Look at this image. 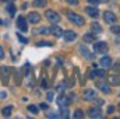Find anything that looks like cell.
Wrapping results in <instances>:
<instances>
[{
	"label": "cell",
	"instance_id": "1",
	"mask_svg": "<svg viewBox=\"0 0 120 119\" xmlns=\"http://www.w3.org/2000/svg\"><path fill=\"white\" fill-rule=\"evenodd\" d=\"M67 18H68L73 24H75V25H78V27H82V25L85 24V20H84L80 14H77V13H67Z\"/></svg>",
	"mask_w": 120,
	"mask_h": 119
},
{
	"label": "cell",
	"instance_id": "2",
	"mask_svg": "<svg viewBox=\"0 0 120 119\" xmlns=\"http://www.w3.org/2000/svg\"><path fill=\"white\" fill-rule=\"evenodd\" d=\"M45 17L48 18V21H50V23H53V24H56V23L60 21V14H57V13L53 11V10H48V11L45 13Z\"/></svg>",
	"mask_w": 120,
	"mask_h": 119
},
{
	"label": "cell",
	"instance_id": "3",
	"mask_svg": "<svg viewBox=\"0 0 120 119\" xmlns=\"http://www.w3.org/2000/svg\"><path fill=\"white\" fill-rule=\"evenodd\" d=\"M0 76H1L3 84H7L8 83V79H10V69L7 66H1L0 67Z\"/></svg>",
	"mask_w": 120,
	"mask_h": 119
},
{
	"label": "cell",
	"instance_id": "4",
	"mask_svg": "<svg viewBox=\"0 0 120 119\" xmlns=\"http://www.w3.org/2000/svg\"><path fill=\"white\" fill-rule=\"evenodd\" d=\"M108 51L106 42H95L94 44V52L95 53H105Z\"/></svg>",
	"mask_w": 120,
	"mask_h": 119
},
{
	"label": "cell",
	"instance_id": "5",
	"mask_svg": "<svg viewBox=\"0 0 120 119\" xmlns=\"http://www.w3.org/2000/svg\"><path fill=\"white\" fill-rule=\"evenodd\" d=\"M80 53H81L87 60H92L94 59V56H95V55H92V52H91L85 45H81V46H80Z\"/></svg>",
	"mask_w": 120,
	"mask_h": 119
},
{
	"label": "cell",
	"instance_id": "6",
	"mask_svg": "<svg viewBox=\"0 0 120 119\" xmlns=\"http://www.w3.org/2000/svg\"><path fill=\"white\" fill-rule=\"evenodd\" d=\"M103 20H105V23H108V24H115L117 20H116V14H113L112 11H105L103 13Z\"/></svg>",
	"mask_w": 120,
	"mask_h": 119
},
{
	"label": "cell",
	"instance_id": "7",
	"mask_svg": "<svg viewBox=\"0 0 120 119\" xmlns=\"http://www.w3.org/2000/svg\"><path fill=\"white\" fill-rule=\"evenodd\" d=\"M17 25H18L20 31H22V32H27V31H28V24H27V21H25V18H24L22 16H18V18H17Z\"/></svg>",
	"mask_w": 120,
	"mask_h": 119
},
{
	"label": "cell",
	"instance_id": "8",
	"mask_svg": "<svg viewBox=\"0 0 120 119\" xmlns=\"http://www.w3.org/2000/svg\"><path fill=\"white\" fill-rule=\"evenodd\" d=\"M96 87L101 90L102 92H105V94H110V91H112V90H110V86H109L106 81H98V83H96Z\"/></svg>",
	"mask_w": 120,
	"mask_h": 119
},
{
	"label": "cell",
	"instance_id": "9",
	"mask_svg": "<svg viewBox=\"0 0 120 119\" xmlns=\"http://www.w3.org/2000/svg\"><path fill=\"white\" fill-rule=\"evenodd\" d=\"M82 95H84L85 101H94V99H96V91L95 90H85Z\"/></svg>",
	"mask_w": 120,
	"mask_h": 119
},
{
	"label": "cell",
	"instance_id": "10",
	"mask_svg": "<svg viewBox=\"0 0 120 119\" xmlns=\"http://www.w3.org/2000/svg\"><path fill=\"white\" fill-rule=\"evenodd\" d=\"M99 64H101L103 69H109V67H112V59H110L109 56H102L101 60H99Z\"/></svg>",
	"mask_w": 120,
	"mask_h": 119
},
{
	"label": "cell",
	"instance_id": "11",
	"mask_svg": "<svg viewBox=\"0 0 120 119\" xmlns=\"http://www.w3.org/2000/svg\"><path fill=\"white\" fill-rule=\"evenodd\" d=\"M68 104H70V99H68L67 97L60 95L59 98H57V105H59V108H67Z\"/></svg>",
	"mask_w": 120,
	"mask_h": 119
},
{
	"label": "cell",
	"instance_id": "12",
	"mask_svg": "<svg viewBox=\"0 0 120 119\" xmlns=\"http://www.w3.org/2000/svg\"><path fill=\"white\" fill-rule=\"evenodd\" d=\"M63 36H64V39H66L67 42H70V41H74V39L77 38V34L71 30H67V31L63 32Z\"/></svg>",
	"mask_w": 120,
	"mask_h": 119
},
{
	"label": "cell",
	"instance_id": "13",
	"mask_svg": "<svg viewBox=\"0 0 120 119\" xmlns=\"http://www.w3.org/2000/svg\"><path fill=\"white\" fill-rule=\"evenodd\" d=\"M91 79H96V77H105V69H95L90 73Z\"/></svg>",
	"mask_w": 120,
	"mask_h": 119
},
{
	"label": "cell",
	"instance_id": "14",
	"mask_svg": "<svg viewBox=\"0 0 120 119\" xmlns=\"http://www.w3.org/2000/svg\"><path fill=\"white\" fill-rule=\"evenodd\" d=\"M39 20H41V16L38 13H30L27 17V21H30L31 24H36V23H39Z\"/></svg>",
	"mask_w": 120,
	"mask_h": 119
},
{
	"label": "cell",
	"instance_id": "15",
	"mask_svg": "<svg viewBox=\"0 0 120 119\" xmlns=\"http://www.w3.org/2000/svg\"><path fill=\"white\" fill-rule=\"evenodd\" d=\"M88 116L90 118H101L102 116V112H101L99 108H91L90 111H88Z\"/></svg>",
	"mask_w": 120,
	"mask_h": 119
},
{
	"label": "cell",
	"instance_id": "16",
	"mask_svg": "<svg viewBox=\"0 0 120 119\" xmlns=\"http://www.w3.org/2000/svg\"><path fill=\"white\" fill-rule=\"evenodd\" d=\"M50 32H52L56 38H60V36L63 35V30H61L60 27H57V25H52V27H50Z\"/></svg>",
	"mask_w": 120,
	"mask_h": 119
},
{
	"label": "cell",
	"instance_id": "17",
	"mask_svg": "<svg viewBox=\"0 0 120 119\" xmlns=\"http://www.w3.org/2000/svg\"><path fill=\"white\" fill-rule=\"evenodd\" d=\"M85 11H87V14L91 16V17H98V14H99V13H98V10H96L95 7H87V8H85Z\"/></svg>",
	"mask_w": 120,
	"mask_h": 119
},
{
	"label": "cell",
	"instance_id": "18",
	"mask_svg": "<svg viewBox=\"0 0 120 119\" xmlns=\"http://www.w3.org/2000/svg\"><path fill=\"white\" fill-rule=\"evenodd\" d=\"M91 30H92V32H96V34H101L102 32V27L96 23V21H94L92 24H91Z\"/></svg>",
	"mask_w": 120,
	"mask_h": 119
},
{
	"label": "cell",
	"instance_id": "19",
	"mask_svg": "<svg viewBox=\"0 0 120 119\" xmlns=\"http://www.w3.org/2000/svg\"><path fill=\"white\" fill-rule=\"evenodd\" d=\"M11 111H13V107H11V105H8V107H6V108H3V109H1V115L7 118V116H10V115H11Z\"/></svg>",
	"mask_w": 120,
	"mask_h": 119
},
{
	"label": "cell",
	"instance_id": "20",
	"mask_svg": "<svg viewBox=\"0 0 120 119\" xmlns=\"http://www.w3.org/2000/svg\"><path fill=\"white\" fill-rule=\"evenodd\" d=\"M36 34H41V35H48V34H50V28H48V27H41L39 30H35Z\"/></svg>",
	"mask_w": 120,
	"mask_h": 119
},
{
	"label": "cell",
	"instance_id": "21",
	"mask_svg": "<svg viewBox=\"0 0 120 119\" xmlns=\"http://www.w3.org/2000/svg\"><path fill=\"white\" fill-rule=\"evenodd\" d=\"M82 39H84L85 42H88V44H90V42H92V44H94V41H95V36H94V32H92V34H85V35L82 36Z\"/></svg>",
	"mask_w": 120,
	"mask_h": 119
},
{
	"label": "cell",
	"instance_id": "22",
	"mask_svg": "<svg viewBox=\"0 0 120 119\" xmlns=\"http://www.w3.org/2000/svg\"><path fill=\"white\" fill-rule=\"evenodd\" d=\"M48 0H34V7H45Z\"/></svg>",
	"mask_w": 120,
	"mask_h": 119
},
{
	"label": "cell",
	"instance_id": "23",
	"mask_svg": "<svg viewBox=\"0 0 120 119\" xmlns=\"http://www.w3.org/2000/svg\"><path fill=\"white\" fill-rule=\"evenodd\" d=\"M109 83H112V84H120V77L119 76H110L109 77Z\"/></svg>",
	"mask_w": 120,
	"mask_h": 119
},
{
	"label": "cell",
	"instance_id": "24",
	"mask_svg": "<svg viewBox=\"0 0 120 119\" xmlns=\"http://www.w3.org/2000/svg\"><path fill=\"white\" fill-rule=\"evenodd\" d=\"M59 115H60V118H68V111H67V108H60Z\"/></svg>",
	"mask_w": 120,
	"mask_h": 119
},
{
	"label": "cell",
	"instance_id": "25",
	"mask_svg": "<svg viewBox=\"0 0 120 119\" xmlns=\"http://www.w3.org/2000/svg\"><path fill=\"white\" fill-rule=\"evenodd\" d=\"M7 10H8L10 16H14V14H15V6H14L13 3H10V4L7 6Z\"/></svg>",
	"mask_w": 120,
	"mask_h": 119
},
{
	"label": "cell",
	"instance_id": "26",
	"mask_svg": "<svg viewBox=\"0 0 120 119\" xmlns=\"http://www.w3.org/2000/svg\"><path fill=\"white\" fill-rule=\"evenodd\" d=\"M75 119H80V118H84V112L81 111V109H77V111H74V115H73Z\"/></svg>",
	"mask_w": 120,
	"mask_h": 119
},
{
	"label": "cell",
	"instance_id": "27",
	"mask_svg": "<svg viewBox=\"0 0 120 119\" xmlns=\"http://www.w3.org/2000/svg\"><path fill=\"white\" fill-rule=\"evenodd\" d=\"M28 111H31L32 114H38V107H35V105H30V107H28Z\"/></svg>",
	"mask_w": 120,
	"mask_h": 119
},
{
	"label": "cell",
	"instance_id": "28",
	"mask_svg": "<svg viewBox=\"0 0 120 119\" xmlns=\"http://www.w3.org/2000/svg\"><path fill=\"white\" fill-rule=\"evenodd\" d=\"M46 116L48 118H60L59 114H53V112H46Z\"/></svg>",
	"mask_w": 120,
	"mask_h": 119
},
{
	"label": "cell",
	"instance_id": "29",
	"mask_svg": "<svg viewBox=\"0 0 120 119\" xmlns=\"http://www.w3.org/2000/svg\"><path fill=\"white\" fill-rule=\"evenodd\" d=\"M110 31H112V32H113L115 35H116V34H119V32H120V25H116V27H112V28H110Z\"/></svg>",
	"mask_w": 120,
	"mask_h": 119
},
{
	"label": "cell",
	"instance_id": "30",
	"mask_svg": "<svg viewBox=\"0 0 120 119\" xmlns=\"http://www.w3.org/2000/svg\"><path fill=\"white\" fill-rule=\"evenodd\" d=\"M17 36H18V39H20V41H21L22 44H27V42H28V41H27V38H24L22 35H20V34H17Z\"/></svg>",
	"mask_w": 120,
	"mask_h": 119
},
{
	"label": "cell",
	"instance_id": "31",
	"mask_svg": "<svg viewBox=\"0 0 120 119\" xmlns=\"http://www.w3.org/2000/svg\"><path fill=\"white\" fill-rule=\"evenodd\" d=\"M68 4H71V6H77L78 4V0H66Z\"/></svg>",
	"mask_w": 120,
	"mask_h": 119
},
{
	"label": "cell",
	"instance_id": "32",
	"mask_svg": "<svg viewBox=\"0 0 120 119\" xmlns=\"http://www.w3.org/2000/svg\"><path fill=\"white\" fill-rule=\"evenodd\" d=\"M57 90H59V91H64V90H66V84H64V83L59 84V86H57Z\"/></svg>",
	"mask_w": 120,
	"mask_h": 119
},
{
	"label": "cell",
	"instance_id": "33",
	"mask_svg": "<svg viewBox=\"0 0 120 119\" xmlns=\"http://www.w3.org/2000/svg\"><path fill=\"white\" fill-rule=\"evenodd\" d=\"M46 98H48V101H52V99H53V92H48Z\"/></svg>",
	"mask_w": 120,
	"mask_h": 119
},
{
	"label": "cell",
	"instance_id": "34",
	"mask_svg": "<svg viewBox=\"0 0 120 119\" xmlns=\"http://www.w3.org/2000/svg\"><path fill=\"white\" fill-rule=\"evenodd\" d=\"M39 45H42V46H52L50 42H39Z\"/></svg>",
	"mask_w": 120,
	"mask_h": 119
},
{
	"label": "cell",
	"instance_id": "35",
	"mask_svg": "<svg viewBox=\"0 0 120 119\" xmlns=\"http://www.w3.org/2000/svg\"><path fill=\"white\" fill-rule=\"evenodd\" d=\"M113 112H115V107H112V105H110V107L108 108V114H113Z\"/></svg>",
	"mask_w": 120,
	"mask_h": 119
},
{
	"label": "cell",
	"instance_id": "36",
	"mask_svg": "<svg viewBox=\"0 0 120 119\" xmlns=\"http://www.w3.org/2000/svg\"><path fill=\"white\" fill-rule=\"evenodd\" d=\"M3 58H4V49L0 46V59H3Z\"/></svg>",
	"mask_w": 120,
	"mask_h": 119
},
{
	"label": "cell",
	"instance_id": "37",
	"mask_svg": "<svg viewBox=\"0 0 120 119\" xmlns=\"http://www.w3.org/2000/svg\"><path fill=\"white\" fill-rule=\"evenodd\" d=\"M88 1H90L91 4H94V6H96V4L99 3V0H88Z\"/></svg>",
	"mask_w": 120,
	"mask_h": 119
},
{
	"label": "cell",
	"instance_id": "38",
	"mask_svg": "<svg viewBox=\"0 0 120 119\" xmlns=\"http://www.w3.org/2000/svg\"><path fill=\"white\" fill-rule=\"evenodd\" d=\"M116 42H120V32L116 34Z\"/></svg>",
	"mask_w": 120,
	"mask_h": 119
},
{
	"label": "cell",
	"instance_id": "39",
	"mask_svg": "<svg viewBox=\"0 0 120 119\" xmlns=\"http://www.w3.org/2000/svg\"><path fill=\"white\" fill-rule=\"evenodd\" d=\"M41 108H42V109H46V108H48V105H46V104H41Z\"/></svg>",
	"mask_w": 120,
	"mask_h": 119
},
{
	"label": "cell",
	"instance_id": "40",
	"mask_svg": "<svg viewBox=\"0 0 120 119\" xmlns=\"http://www.w3.org/2000/svg\"><path fill=\"white\" fill-rule=\"evenodd\" d=\"M1 1H11V0H1Z\"/></svg>",
	"mask_w": 120,
	"mask_h": 119
},
{
	"label": "cell",
	"instance_id": "41",
	"mask_svg": "<svg viewBox=\"0 0 120 119\" xmlns=\"http://www.w3.org/2000/svg\"><path fill=\"white\" fill-rule=\"evenodd\" d=\"M119 108H120V104H119Z\"/></svg>",
	"mask_w": 120,
	"mask_h": 119
}]
</instances>
